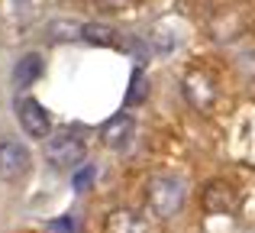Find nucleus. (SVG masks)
Masks as SVG:
<instances>
[{
	"mask_svg": "<svg viewBox=\"0 0 255 233\" xmlns=\"http://www.w3.org/2000/svg\"><path fill=\"white\" fill-rule=\"evenodd\" d=\"M187 188L178 175H155L149 178V188H145V208L152 211V217L158 221H171L181 208H184Z\"/></svg>",
	"mask_w": 255,
	"mask_h": 233,
	"instance_id": "obj_1",
	"label": "nucleus"
},
{
	"mask_svg": "<svg viewBox=\"0 0 255 233\" xmlns=\"http://www.w3.org/2000/svg\"><path fill=\"white\" fill-rule=\"evenodd\" d=\"M84 156H87V146H84V136L75 130H65V133H55L49 136V146H45V159H49L55 169H78L84 165Z\"/></svg>",
	"mask_w": 255,
	"mask_h": 233,
	"instance_id": "obj_2",
	"label": "nucleus"
},
{
	"mask_svg": "<svg viewBox=\"0 0 255 233\" xmlns=\"http://www.w3.org/2000/svg\"><path fill=\"white\" fill-rule=\"evenodd\" d=\"M249 26H252L249 6L233 3V6H223L220 13L210 16V36L217 39V42H236L243 32H249Z\"/></svg>",
	"mask_w": 255,
	"mask_h": 233,
	"instance_id": "obj_3",
	"label": "nucleus"
},
{
	"mask_svg": "<svg viewBox=\"0 0 255 233\" xmlns=\"http://www.w3.org/2000/svg\"><path fill=\"white\" fill-rule=\"evenodd\" d=\"M181 91H184V101L191 104L194 110H213L220 97V88H217V78L204 68H191L181 81Z\"/></svg>",
	"mask_w": 255,
	"mask_h": 233,
	"instance_id": "obj_4",
	"label": "nucleus"
},
{
	"mask_svg": "<svg viewBox=\"0 0 255 233\" xmlns=\"http://www.w3.org/2000/svg\"><path fill=\"white\" fill-rule=\"evenodd\" d=\"M32 156L19 139H0V182L16 185L29 175Z\"/></svg>",
	"mask_w": 255,
	"mask_h": 233,
	"instance_id": "obj_5",
	"label": "nucleus"
},
{
	"mask_svg": "<svg viewBox=\"0 0 255 233\" xmlns=\"http://www.w3.org/2000/svg\"><path fill=\"white\" fill-rule=\"evenodd\" d=\"M16 120L32 139H49L52 136V117L36 97H19L16 101Z\"/></svg>",
	"mask_w": 255,
	"mask_h": 233,
	"instance_id": "obj_6",
	"label": "nucleus"
},
{
	"mask_svg": "<svg viewBox=\"0 0 255 233\" xmlns=\"http://www.w3.org/2000/svg\"><path fill=\"white\" fill-rule=\"evenodd\" d=\"M200 201H204V208L210 211V214H233V211L239 208V191L233 188L230 182L217 178V182H210L204 188Z\"/></svg>",
	"mask_w": 255,
	"mask_h": 233,
	"instance_id": "obj_7",
	"label": "nucleus"
},
{
	"mask_svg": "<svg viewBox=\"0 0 255 233\" xmlns=\"http://www.w3.org/2000/svg\"><path fill=\"white\" fill-rule=\"evenodd\" d=\"M132 136H136V120L132 114H117L110 117L104 126H100V139H104V146H110V149H126V146L132 143Z\"/></svg>",
	"mask_w": 255,
	"mask_h": 233,
	"instance_id": "obj_8",
	"label": "nucleus"
},
{
	"mask_svg": "<svg viewBox=\"0 0 255 233\" xmlns=\"http://www.w3.org/2000/svg\"><path fill=\"white\" fill-rule=\"evenodd\" d=\"M104 233H149L145 221L129 208H113L104 221Z\"/></svg>",
	"mask_w": 255,
	"mask_h": 233,
	"instance_id": "obj_9",
	"label": "nucleus"
},
{
	"mask_svg": "<svg viewBox=\"0 0 255 233\" xmlns=\"http://www.w3.org/2000/svg\"><path fill=\"white\" fill-rule=\"evenodd\" d=\"M81 39H84V42H91V45H104V49H120V45H123V39H120L117 26L97 23V19L81 26Z\"/></svg>",
	"mask_w": 255,
	"mask_h": 233,
	"instance_id": "obj_10",
	"label": "nucleus"
},
{
	"mask_svg": "<svg viewBox=\"0 0 255 233\" xmlns=\"http://www.w3.org/2000/svg\"><path fill=\"white\" fill-rule=\"evenodd\" d=\"M13 78H16V84H32L42 78V58L36 55V52H29V55H23L16 62V68H13Z\"/></svg>",
	"mask_w": 255,
	"mask_h": 233,
	"instance_id": "obj_11",
	"label": "nucleus"
},
{
	"mask_svg": "<svg viewBox=\"0 0 255 233\" xmlns=\"http://www.w3.org/2000/svg\"><path fill=\"white\" fill-rule=\"evenodd\" d=\"M145 94H149V81H145V75L142 71H136L132 75V84H129V91H126V104H142L145 101Z\"/></svg>",
	"mask_w": 255,
	"mask_h": 233,
	"instance_id": "obj_12",
	"label": "nucleus"
},
{
	"mask_svg": "<svg viewBox=\"0 0 255 233\" xmlns=\"http://www.w3.org/2000/svg\"><path fill=\"white\" fill-rule=\"evenodd\" d=\"M84 3L100 6V10H126V6H132V0H84Z\"/></svg>",
	"mask_w": 255,
	"mask_h": 233,
	"instance_id": "obj_13",
	"label": "nucleus"
},
{
	"mask_svg": "<svg viewBox=\"0 0 255 233\" xmlns=\"http://www.w3.org/2000/svg\"><path fill=\"white\" fill-rule=\"evenodd\" d=\"M91 175H94V172H91V169H84V172H81V175H78V188H81V191L87 188V185H91Z\"/></svg>",
	"mask_w": 255,
	"mask_h": 233,
	"instance_id": "obj_14",
	"label": "nucleus"
}]
</instances>
